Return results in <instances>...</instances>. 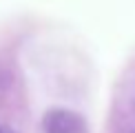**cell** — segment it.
<instances>
[{"label":"cell","mask_w":135,"mask_h":133,"mask_svg":"<svg viewBox=\"0 0 135 133\" xmlns=\"http://www.w3.org/2000/svg\"><path fill=\"white\" fill-rule=\"evenodd\" d=\"M44 131L47 133H89L86 122L71 111L53 109L44 115Z\"/></svg>","instance_id":"cell-1"},{"label":"cell","mask_w":135,"mask_h":133,"mask_svg":"<svg viewBox=\"0 0 135 133\" xmlns=\"http://www.w3.org/2000/svg\"><path fill=\"white\" fill-rule=\"evenodd\" d=\"M0 133H13V131H9V129H4V126H0Z\"/></svg>","instance_id":"cell-2"}]
</instances>
